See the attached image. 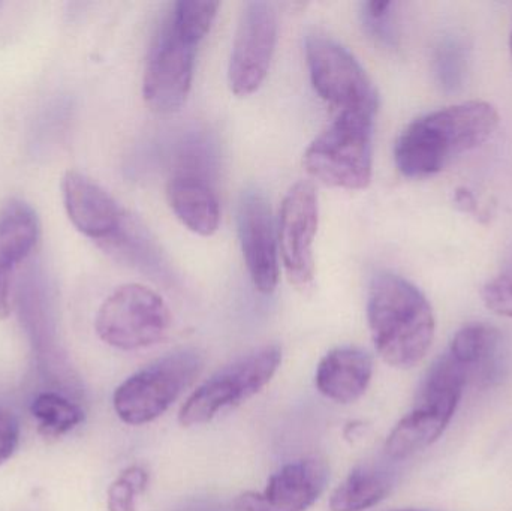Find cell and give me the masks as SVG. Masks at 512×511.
I'll use <instances>...</instances> for the list:
<instances>
[{"instance_id":"9a60e30c","label":"cell","mask_w":512,"mask_h":511,"mask_svg":"<svg viewBox=\"0 0 512 511\" xmlns=\"http://www.w3.org/2000/svg\"><path fill=\"white\" fill-rule=\"evenodd\" d=\"M373 375V360L366 351L342 347L319 362L315 386L321 395L337 404H352L366 393Z\"/></svg>"},{"instance_id":"83f0119b","label":"cell","mask_w":512,"mask_h":511,"mask_svg":"<svg viewBox=\"0 0 512 511\" xmlns=\"http://www.w3.org/2000/svg\"><path fill=\"white\" fill-rule=\"evenodd\" d=\"M456 200L457 206L463 210V212L472 213L477 210V201H475L474 195L468 191V189H459L456 192Z\"/></svg>"},{"instance_id":"d6986e66","label":"cell","mask_w":512,"mask_h":511,"mask_svg":"<svg viewBox=\"0 0 512 511\" xmlns=\"http://www.w3.org/2000/svg\"><path fill=\"white\" fill-rule=\"evenodd\" d=\"M501 345V333L487 324H469L454 336L447 353L462 365L469 375L489 372Z\"/></svg>"},{"instance_id":"f546056e","label":"cell","mask_w":512,"mask_h":511,"mask_svg":"<svg viewBox=\"0 0 512 511\" xmlns=\"http://www.w3.org/2000/svg\"><path fill=\"white\" fill-rule=\"evenodd\" d=\"M510 48H511V54H512V33H511V39H510Z\"/></svg>"},{"instance_id":"5bb4252c","label":"cell","mask_w":512,"mask_h":511,"mask_svg":"<svg viewBox=\"0 0 512 511\" xmlns=\"http://www.w3.org/2000/svg\"><path fill=\"white\" fill-rule=\"evenodd\" d=\"M63 206L75 228L104 245L125 224L126 215L104 188L78 171H68L62 180Z\"/></svg>"},{"instance_id":"52a82bcc","label":"cell","mask_w":512,"mask_h":511,"mask_svg":"<svg viewBox=\"0 0 512 511\" xmlns=\"http://www.w3.org/2000/svg\"><path fill=\"white\" fill-rule=\"evenodd\" d=\"M171 312L161 296L140 284L117 288L96 314L99 338L117 350L132 351L152 347L167 335Z\"/></svg>"},{"instance_id":"cb8c5ba5","label":"cell","mask_w":512,"mask_h":511,"mask_svg":"<svg viewBox=\"0 0 512 511\" xmlns=\"http://www.w3.org/2000/svg\"><path fill=\"white\" fill-rule=\"evenodd\" d=\"M481 296L490 311L512 318V260L498 276L484 285Z\"/></svg>"},{"instance_id":"d4e9b609","label":"cell","mask_w":512,"mask_h":511,"mask_svg":"<svg viewBox=\"0 0 512 511\" xmlns=\"http://www.w3.org/2000/svg\"><path fill=\"white\" fill-rule=\"evenodd\" d=\"M393 2H367L363 6V18L367 30L379 41L391 44L394 41Z\"/></svg>"},{"instance_id":"3957f363","label":"cell","mask_w":512,"mask_h":511,"mask_svg":"<svg viewBox=\"0 0 512 511\" xmlns=\"http://www.w3.org/2000/svg\"><path fill=\"white\" fill-rule=\"evenodd\" d=\"M468 378L469 372L447 351L438 357L421 383L411 413L388 435V458L402 461L436 443L453 420Z\"/></svg>"},{"instance_id":"f1b7e54d","label":"cell","mask_w":512,"mask_h":511,"mask_svg":"<svg viewBox=\"0 0 512 511\" xmlns=\"http://www.w3.org/2000/svg\"><path fill=\"white\" fill-rule=\"evenodd\" d=\"M393 511H424V510H393Z\"/></svg>"},{"instance_id":"ba28073f","label":"cell","mask_w":512,"mask_h":511,"mask_svg":"<svg viewBox=\"0 0 512 511\" xmlns=\"http://www.w3.org/2000/svg\"><path fill=\"white\" fill-rule=\"evenodd\" d=\"M310 80L324 101L342 111L376 114L378 93L363 66L345 47L319 33L306 38Z\"/></svg>"},{"instance_id":"6da1fadb","label":"cell","mask_w":512,"mask_h":511,"mask_svg":"<svg viewBox=\"0 0 512 511\" xmlns=\"http://www.w3.org/2000/svg\"><path fill=\"white\" fill-rule=\"evenodd\" d=\"M498 125V111L484 101L462 102L424 114L397 140V168L409 179L438 174L457 156L486 143Z\"/></svg>"},{"instance_id":"7a4b0ae2","label":"cell","mask_w":512,"mask_h":511,"mask_svg":"<svg viewBox=\"0 0 512 511\" xmlns=\"http://www.w3.org/2000/svg\"><path fill=\"white\" fill-rule=\"evenodd\" d=\"M367 320L376 351L393 368H414L432 347L436 327L432 306L402 276L379 273L373 278Z\"/></svg>"},{"instance_id":"4316f807","label":"cell","mask_w":512,"mask_h":511,"mask_svg":"<svg viewBox=\"0 0 512 511\" xmlns=\"http://www.w3.org/2000/svg\"><path fill=\"white\" fill-rule=\"evenodd\" d=\"M14 270L0 264V320H5L11 312V282Z\"/></svg>"},{"instance_id":"603a6c76","label":"cell","mask_w":512,"mask_h":511,"mask_svg":"<svg viewBox=\"0 0 512 511\" xmlns=\"http://www.w3.org/2000/svg\"><path fill=\"white\" fill-rule=\"evenodd\" d=\"M149 485V474L143 467L126 468L108 489V511H137V497Z\"/></svg>"},{"instance_id":"e0dca14e","label":"cell","mask_w":512,"mask_h":511,"mask_svg":"<svg viewBox=\"0 0 512 511\" xmlns=\"http://www.w3.org/2000/svg\"><path fill=\"white\" fill-rule=\"evenodd\" d=\"M39 219L35 210L20 200H12L0 212V263L15 270L39 240Z\"/></svg>"},{"instance_id":"ac0fdd59","label":"cell","mask_w":512,"mask_h":511,"mask_svg":"<svg viewBox=\"0 0 512 511\" xmlns=\"http://www.w3.org/2000/svg\"><path fill=\"white\" fill-rule=\"evenodd\" d=\"M393 488V479L381 468L360 465L333 492L330 511H364L381 503Z\"/></svg>"},{"instance_id":"ffe728a7","label":"cell","mask_w":512,"mask_h":511,"mask_svg":"<svg viewBox=\"0 0 512 511\" xmlns=\"http://www.w3.org/2000/svg\"><path fill=\"white\" fill-rule=\"evenodd\" d=\"M32 414L45 438H57L77 428L84 420L78 405L54 393H42L33 401Z\"/></svg>"},{"instance_id":"7402d4cb","label":"cell","mask_w":512,"mask_h":511,"mask_svg":"<svg viewBox=\"0 0 512 511\" xmlns=\"http://www.w3.org/2000/svg\"><path fill=\"white\" fill-rule=\"evenodd\" d=\"M435 72L439 84L448 92L462 86L466 72V48L457 38L441 42L435 56Z\"/></svg>"},{"instance_id":"44dd1931","label":"cell","mask_w":512,"mask_h":511,"mask_svg":"<svg viewBox=\"0 0 512 511\" xmlns=\"http://www.w3.org/2000/svg\"><path fill=\"white\" fill-rule=\"evenodd\" d=\"M218 9L219 2L182 0L174 5L168 21L180 38L198 47L212 27Z\"/></svg>"},{"instance_id":"4fadbf2b","label":"cell","mask_w":512,"mask_h":511,"mask_svg":"<svg viewBox=\"0 0 512 511\" xmlns=\"http://www.w3.org/2000/svg\"><path fill=\"white\" fill-rule=\"evenodd\" d=\"M237 224L243 257L256 290L262 294L273 293L279 281L276 236L270 206L258 189L243 192Z\"/></svg>"},{"instance_id":"30bf717a","label":"cell","mask_w":512,"mask_h":511,"mask_svg":"<svg viewBox=\"0 0 512 511\" xmlns=\"http://www.w3.org/2000/svg\"><path fill=\"white\" fill-rule=\"evenodd\" d=\"M277 41L276 9L267 2H248L243 8L233 53H231V90L237 96L256 92L267 77Z\"/></svg>"},{"instance_id":"5b68a950","label":"cell","mask_w":512,"mask_h":511,"mask_svg":"<svg viewBox=\"0 0 512 511\" xmlns=\"http://www.w3.org/2000/svg\"><path fill=\"white\" fill-rule=\"evenodd\" d=\"M203 366V354L194 348H183L155 360L117 387L113 396L117 416L132 426L159 419L197 380Z\"/></svg>"},{"instance_id":"484cf974","label":"cell","mask_w":512,"mask_h":511,"mask_svg":"<svg viewBox=\"0 0 512 511\" xmlns=\"http://www.w3.org/2000/svg\"><path fill=\"white\" fill-rule=\"evenodd\" d=\"M20 440V426L17 417L11 411L0 408V465L5 464L15 450Z\"/></svg>"},{"instance_id":"2e32d148","label":"cell","mask_w":512,"mask_h":511,"mask_svg":"<svg viewBox=\"0 0 512 511\" xmlns=\"http://www.w3.org/2000/svg\"><path fill=\"white\" fill-rule=\"evenodd\" d=\"M167 195L174 215L189 230L204 237L213 236L218 231L221 209L209 180L189 174H173Z\"/></svg>"},{"instance_id":"277c9868","label":"cell","mask_w":512,"mask_h":511,"mask_svg":"<svg viewBox=\"0 0 512 511\" xmlns=\"http://www.w3.org/2000/svg\"><path fill=\"white\" fill-rule=\"evenodd\" d=\"M375 114L342 111L307 147V173L333 188H367L372 179V135Z\"/></svg>"},{"instance_id":"7c38bea8","label":"cell","mask_w":512,"mask_h":511,"mask_svg":"<svg viewBox=\"0 0 512 511\" xmlns=\"http://www.w3.org/2000/svg\"><path fill=\"white\" fill-rule=\"evenodd\" d=\"M328 482L325 462L310 458L291 462L268 479L262 492H246L234 511H306L318 501Z\"/></svg>"},{"instance_id":"9c48e42d","label":"cell","mask_w":512,"mask_h":511,"mask_svg":"<svg viewBox=\"0 0 512 511\" xmlns=\"http://www.w3.org/2000/svg\"><path fill=\"white\" fill-rule=\"evenodd\" d=\"M197 47L180 38L165 20L153 41L144 72L143 95L156 113L180 110L188 98L194 77Z\"/></svg>"},{"instance_id":"8992f818","label":"cell","mask_w":512,"mask_h":511,"mask_svg":"<svg viewBox=\"0 0 512 511\" xmlns=\"http://www.w3.org/2000/svg\"><path fill=\"white\" fill-rule=\"evenodd\" d=\"M282 363V350L265 345L216 372L201 384L182 407L180 425L185 428L204 425L225 408L237 407L261 392Z\"/></svg>"},{"instance_id":"8fae6325","label":"cell","mask_w":512,"mask_h":511,"mask_svg":"<svg viewBox=\"0 0 512 511\" xmlns=\"http://www.w3.org/2000/svg\"><path fill=\"white\" fill-rule=\"evenodd\" d=\"M318 222V195L312 183L292 186L280 207L277 236L286 275L301 290L309 288L315 276L313 242Z\"/></svg>"}]
</instances>
